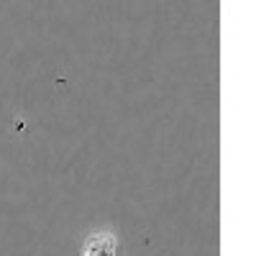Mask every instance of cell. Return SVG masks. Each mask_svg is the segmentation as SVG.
<instances>
[{
  "label": "cell",
  "mask_w": 256,
  "mask_h": 256,
  "mask_svg": "<svg viewBox=\"0 0 256 256\" xmlns=\"http://www.w3.org/2000/svg\"><path fill=\"white\" fill-rule=\"evenodd\" d=\"M113 254H116V244L110 238L100 236V238H92L88 244V248H84L82 256H113Z\"/></svg>",
  "instance_id": "6da1fadb"
}]
</instances>
